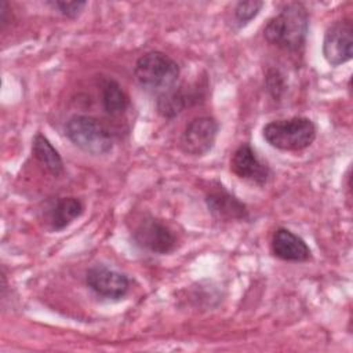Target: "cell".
Listing matches in <instances>:
<instances>
[{
    "label": "cell",
    "instance_id": "obj_1",
    "mask_svg": "<svg viewBox=\"0 0 353 353\" xmlns=\"http://www.w3.org/2000/svg\"><path fill=\"white\" fill-rule=\"evenodd\" d=\"M309 32V12L302 3L284 4L263 28L265 40L290 54H302Z\"/></svg>",
    "mask_w": 353,
    "mask_h": 353
},
{
    "label": "cell",
    "instance_id": "obj_2",
    "mask_svg": "<svg viewBox=\"0 0 353 353\" xmlns=\"http://www.w3.org/2000/svg\"><path fill=\"white\" fill-rule=\"evenodd\" d=\"M179 65L161 51H149L141 55L134 66L137 83L150 94H164L176 85Z\"/></svg>",
    "mask_w": 353,
    "mask_h": 353
},
{
    "label": "cell",
    "instance_id": "obj_3",
    "mask_svg": "<svg viewBox=\"0 0 353 353\" xmlns=\"http://www.w3.org/2000/svg\"><path fill=\"white\" fill-rule=\"evenodd\" d=\"M317 135L316 124L303 116L272 120L262 128L263 139L274 149L299 152L309 148Z\"/></svg>",
    "mask_w": 353,
    "mask_h": 353
},
{
    "label": "cell",
    "instance_id": "obj_4",
    "mask_svg": "<svg viewBox=\"0 0 353 353\" xmlns=\"http://www.w3.org/2000/svg\"><path fill=\"white\" fill-rule=\"evenodd\" d=\"M65 135L76 148L91 156L106 154L113 148L110 131L94 116H72L65 124Z\"/></svg>",
    "mask_w": 353,
    "mask_h": 353
},
{
    "label": "cell",
    "instance_id": "obj_5",
    "mask_svg": "<svg viewBox=\"0 0 353 353\" xmlns=\"http://www.w3.org/2000/svg\"><path fill=\"white\" fill-rule=\"evenodd\" d=\"M132 240L141 248L152 254L165 255L175 250L176 237L174 232L160 219L146 215L132 230Z\"/></svg>",
    "mask_w": 353,
    "mask_h": 353
},
{
    "label": "cell",
    "instance_id": "obj_6",
    "mask_svg": "<svg viewBox=\"0 0 353 353\" xmlns=\"http://www.w3.org/2000/svg\"><path fill=\"white\" fill-rule=\"evenodd\" d=\"M219 123L212 116H199L192 119L181 135V149L194 157L205 156L215 145Z\"/></svg>",
    "mask_w": 353,
    "mask_h": 353
},
{
    "label": "cell",
    "instance_id": "obj_7",
    "mask_svg": "<svg viewBox=\"0 0 353 353\" xmlns=\"http://www.w3.org/2000/svg\"><path fill=\"white\" fill-rule=\"evenodd\" d=\"M323 57L328 65L336 68L353 57V23L350 18L332 22L323 37Z\"/></svg>",
    "mask_w": 353,
    "mask_h": 353
},
{
    "label": "cell",
    "instance_id": "obj_8",
    "mask_svg": "<svg viewBox=\"0 0 353 353\" xmlns=\"http://www.w3.org/2000/svg\"><path fill=\"white\" fill-rule=\"evenodd\" d=\"M85 284L98 296L110 301L124 298L130 290V279L105 265L91 266L85 273Z\"/></svg>",
    "mask_w": 353,
    "mask_h": 353
},
{
    "label": "cell",
    "instance_id": "obj_9",
    "mask_svg": "<svg viewBox=\"0 0 353 353\" xmlns=\"http://www.w3.org/2000/svg\"><path fill=\"white\" fill-rule=\"evenodd\" d=\"M230 170L240 179L254 185H266L270 176L269 165L258 157L255 150L248 143H241L230 157Z\"/></svg>",
    "mask_w": 353,
    "mask_h": 353
},
{
    "label": "cell",
    "instance_id": "obj_10",
    "mask_svg": "<svg viewBox=\"0 0 353 353\" xmlns=\"http://www.w3.org/2000/svg\"><path fill=\"white\" fill-rule=\"evenodd\" d=\"M205 205L211 215L218 221H247L250 210L237 196L226 190L222 185L205 194Z\"/></svg>",
    "mask_w": 353,
    "mask_h": 353
},
{
    "label": "cell",
    "instance_id": "obj_11",
    "mask_svg": "<svg viewBox=\"0 0 353 353\" xmlns=\"http://www.w3.org/2000/svg\"><path fill=\"white\" fill-rule=\"evenodd\" d=\"M272 254L285 262H307L312 259V250L306 241L287 228H277L270 239Z\"/></svg>",
    "mask_w": 353,
    "mask_h": 353
},
{
    "label": "cell",
    "instance_id": "obj_12",
    "mask_svg": "<svg viewBox=\"0 0 353 353\" xmlns=\"http://www.w3.org/2000/svg\"><path fill=\"white\" fill-rule=\"evenodd\" d=\"M196 102H199L197 92L185 91L182 87H174L172 90L157 95L156 109L164 119H174Z\"/></svg>",
    "mask_w": 353,
    "mask_h": 353
},
{
    "label": "cell",
    "instance_id": "obj_13",
    "mask_svg": "<svg viewBox=\"0 0 353 353\" xmlns=\"http://www.w3.org/2000/svg\"><path fill=\"white\" fill-rule=\"evenodd\" d=\"M84 212V204L73 196L58 197L48 210V223L54 232H61L68 228L74 219Z\"/></svg>",
    "mask_w": 353,
    "mask_h": 353
},
{
    "label": "cell",
    "instance_id": "obj_14",
    "mask_svg": "<svg viewBox=\"0 0 353 353\" xmlns=\"http://www.w3.org/2000/svg\"><path fill=\"white\" fill-rule=\"evenodd\" d=\"M32 153L39 164L52 176H59L63 174V160L59 152L41 132H37L32 141Z\"/></svg>",
    "mask_w": 353,
    "mask_h": 353
},
{
    "label": "cell",
    "instance_id": "obj_15",
    "mask_svg": "<svg viewBox=\"0 0 353 353\" xmlns=\"http://www.w3.org/2000/svg\"><path fill=\"white\" fill-rule=\"evenodd\" d=\"M99 97L105 113L112 117L121 116L130 105V98L123 90V87L114 79L110 77L103 79L101 81Z\"/></svg>",
    "mask_w": 353,
    "mask_h": 353
},
{
    "label": "cell",
    "instance_id": "obj_16",
    "mask_svg": "<svg viewBox=\"0 0 353 353\" xmlns=\"http://www.w3.org/2000/svg\"><path fill=\"white\" fill-rule=\"evenodd\" d=\"M263 6L265 3L261 0H248V1L236 3L232 14V25L236 29H241L247 26L254 18L258 17Z\"/></svg>",
    "mask_w": 353,
    "mask_h": 353
},
{
    "label": "cell",
    "instance_id": "obj_17",
    "mask_svg": "<svg viewBox=\"0 0 353 353\" xmlns=\"http://www.w3.org/2000/svg\"><path fill=\"white\" fill-rule=\"evenodd\" d=\"M265 88L268 94L274 99L280 101L287 91V79L283 72L277 68H269L265 73Z\"/></svg>",
    "mask_w": 353,
    "mask_h": 353
},
{
    "label": "cell",
    "instance_id": "obj_18",
    "mask_svg": "<svg viewBox=\"0 0 353 353\" xmlns=\"http://www.w3.org/2000/svg\"><path fill=\"white\" fill-rule=\"evenodd\" d=\"M48 4L52 8H55L62 17L69 18V19H74L83 12V10L87 6V1H61V0H55V1H48Z\"/></svg>",
    "mask_w": 353,
    "mask_h": 353
},
{
    "label": "cell",
    "instance_id": "obj_19",
    "mask_svg": "<svg viewBox=\"0 0 353 353\" xmlns=\"http://www.w3.org/2000/svg\"><path fill=\"white\" fill-rule=\"evenodd\" d=\"M11 22V10L7 1H1L0 4V28L1 30L6 29V26Z\"/></svg>",
    "mask_w": 353,
    "mask_h": 353
}]
</instances>
